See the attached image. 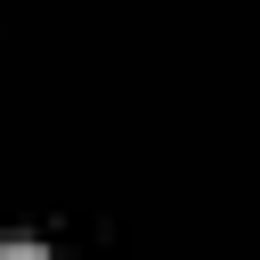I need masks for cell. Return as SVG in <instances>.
Masks as SVG:
<instances>
[{"label":"cell","instance_id":"cell-1","mask_svg":"<svg viewBox=\"0 0 260 260\" xmlns=\"http://www.w3.org/2000/svg\"><path fill=\"white\" fill-rule=\"evenodd\" d=\"M0 260H49L41 244H0Z\"/></svg>","mask_w":260,"mask_h":260}]
</instances>
